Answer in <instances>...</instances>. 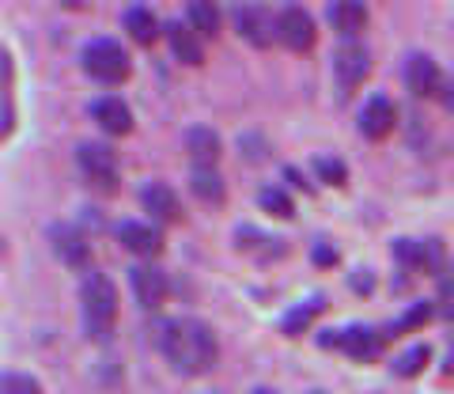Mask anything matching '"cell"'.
Instances as JSON below:
<instances>
[{
	"label": "cell",
	"mask_w": 454,
	"mask_h": 394,
	"mask_svg": "<svg viewBox=\"0 0 454 394\" xmlns=\"http://www.w3.org/2000/svg\"><path fill=\"white\" fill-rule=\"evenodd\" d=\"M163 353L182 375H205L216 364V334L201 319H170L163 327Z\"/></svg>",
	"instance_id": "6da1fadb"
},
{
	"label": "cell",
	"mask_w": 454,
	"mask_h": 394,
	"mask_svg": "<svg viewBox=\"0 0 454 394\" xmlns=\"http://www.w3.org/2000/svg\"><path fill=\"white\" fill-rule=\"evenodd\" d=\"M80 300H83V322H88V334L95 342H103L114 330V319H118V292H114L106 273H83L80 285Z\"/></svg>",
	"instance_id": "7a4b0ae2"
},
{
	"label": "cell",
	"mask_w": 454,
	"mask_h": 394,
	"mask_svg": "<svg viewBox=\"0 0 454 394\" xmlns=\"http://www.w3.org/2000/svg\"><path fill=\"white\" fill-rule=\"evenodd\" d=\"M83 68L88 76L98 80V83H121L129 76V53H125L114 38H95L83 46Z\"/></svg>",
	"instance_id": "3957f363"
},
{
	"label": "cell",
	"mask_w": 454,
	"mask_h": 394,
	"mask_svg": "<svg viewBox=\"0 0 454 394\" xmlns=\"http://www.w3.org/2000/svg\"><path fill=\"white\" fill-rule=\"evenodd\" d=\"M76 163H80L83 178H88L95 190H106V193L118 190V160H114V152L106 145H91V140L80 145Z\"/></svg>",
	"instance_id": "277c9868"
},
{
	"label": "cell",
	"mask_w": 454,
	"mask_h": 394,
	"mask_svg": "<svg viewBox=\"0 0 454 394\" xmlns=\"http://www.w3.org/2000/svg\"><path fill=\"white\" fill-rule=\"evenodd\" d=\"M322 345H330V349H340L345 357L352 360H379L382 353V337L379 330L372 327H348V330H330V334H322Z\"/></svg>",
	"instance_id": "5b68a950"
},
{
	"label": "cell",
	"mask_w": 454,
	"mask_h": 394,
	"mask_svg": "<svg viewBox=\"0 0 454 394\" xmlns=\"http://www.w3.org/2000/svg\"><path fill=\"white\" fill-rule=\"evenodd\" d=\"M333 73H337V83L345 91H356L360 83L367 80V73H372V53H367L360 42H340L337 53H333Z\"/></svg>",
	"instance_id": "8992f818"
},
{
	"label": "cell",
	"mask_w": 454,
	"mask_h": 394,
	"mask_svg": "<svg viewBox=\"0 0 454 394\" xmlns=\"http://www.w3.org/2000/svg\"><path fill=\"white\" fill-rule=\"evenodd\" d=\"M315 20H310V12H303V8H295V4H288L277 16V38L284 42L288 50H295V53H307L310 46H315Z\"/></svg>",
	"instance_id": "52a82bcc"
},
{
	"label": "cell",
	"mask_w": 454,
	"mask_h": 394,
	"mask_svg": "<svg viewBox=\"0 0 454 394\" xmlns=\"http://www.w3.org/2000/svg\"><path fill=\"white\" fill-rule=\"evenodd\" d=\"M405 83H409V91L420 95V98L443 95V73H439V65L428 58V53H409V61H405Z\"/></svg>",
	"instance_id": "ba28073f"
},
{
	"label": "cell",
	"mask_w": 454,
	"mask_h": 394,
	"mask_svg": "<svg viewBox=\"0 0 454 394\" xmlns=\"http://www.w3.org/2000/svg\"><path fill=\"white\" fill-rule=\"evenodd\" d=\"M235 27H239V35H243L250 46H258V50H265L269 42L277 38V23H273V16H269V8H262V4L235 8Z\"/></svg>",
	"instance_id": "9c48e42d"
},
{
	"label": "cell",
	"mask_w": 454,
	"mask_h": 394,
	"mask_svg": "<svg viewBox=\"0 0 454 394\" xmlns=\"http://www.w3.org/2000/svg\"><path fill=\"white\" fill-rule=\"evenodd\" d=\"M129 285H133V296L145 311H155V307L167 300V277H163V270H155V265H133Z\"/></svg>",
	"instance_id": "30bf717a"
},
{
	"label": "cell",
	"mask_w": 454,
	"mask_h": 394,
	"mask_svg": "<svg viewBox=\"0 0 454 394\" xmlns=\"http://www.w3.org/2000/svg\"><path fill=\"white\" fill-rule=\"evenodd\" d=\"M50 243H53L57 258H61L68 270H83V265L91 262V250H88L83 235L73 228V224H53V228H50Z\"/></svg>",
	"instance_id": "8fae6325"
},
{
	"label": "cell",
	"mask_w": 454,
	"mask_h": 394,
	"mask_svg": "<svg viewBox=\"0 0 454 394\" xmlns=\"http://www.w3.org/2000/svg\"><path fill=\"white\" fill-rule=\"evenodd\" d=\"M394 122H397V114H394V103H390L387 95H372V98L364 103V110H360V133H364L367 140L390 137Z\"/></svg>",
	"instance_id": "7c38bea8"
},
{
	"label": "cell",
	"mask_w": 454,
	"mask_h": 394,
	"mask_svg": "<svg viewBox=\"0 0 454 394\" xmlns=\"http://www.w3.org/2000/svg\"><path fill=\"white\" fill-rule=\"evenodd\" d=\"M140 205H145V213H152L160 224H178L182 220V205H178V197L167 182H148V186L140 190Z\"/></svg>",
	"instance_id": "4fadbf2b"
},
{
	"label": "cell",
	"mask_w": 454,
	"mask_h": 394,
	"mask_svg": "<svg viewBox=\"0 0 454 394\" xmlns=\"http://www.w3.org/2000/svg\"><path fill=\"white\" fill-rule=\"evenodd\" d=\"M118 239H121V247L129 250V255H137V258H155L163 250V232L152 228V224H137V220L121 224Z\"/></svg>",
	"instance_id": "5bb4252c"
},
{
	"label": "cell",
	"mask_w": 454,
	"mask_h": 394,
	"mask_svg": "<svg viewBox=\"0 0 454 394\" xmlns=\"http://www.w3.org/2000/svg\"><path fill=\"white\" fill-rule=\"evenodd\" d=\"M91 114H95V122L103 125L106 133H114V137H125V133L133 130V114H129V106H125L118 95L95 98V103H91Z\"/></svg>",
	"instance_id": "9a60e30c"
},
{
	"label": "cell",
	"mask_w": 454,
	"mask_h": 394,
	"mask_svg": "<svg viewBox=\"0 0 454 394\" xmlns=\"http://www.w3.org/2000/svg\"><path fill=\"white\" fill-rule=\"evenodd\" d=\"M186 148H190V156H193V167H216L220 152H223L220 137L212 133V130H205V125H193V130L186 133Z\"/></svg>",
	"instance_id": "2e32d148"
},
{
	"label": "cell",
	"mask_w": 454,
	"mask_h": 394,
	"mask_svg": "<svg viewBox=\"0 0 454 394\" xmlns=\"http://www.w3.org/2000/svg\"><path fill=\"white\" fill-rule=\"evenodd\" d=\"M167 42L182 65H201L205 53H201V42H197V31L190 23H167Z\"/></svg>",
	"instance_id": "e0dca14e"
},
{
	"label": "cell",
	"mask_w": 454,
	"mask_h": 394,
	"mask_svg": "<svg viewBox=\"0 0 454 394\" xmlns=\"http://www.w3.org/2000/svg\"><path fill=\"white\" fill-rule=\"evenodd\" d=\"M322 311H325V296H307L303 303H295L292 311L280 319V330L288 334V337H300V334L310 330V322H315Z\"/></svg>",
	"instance_id": "ac0fdd59"
},
{
	"label": "cell",
	"mask_w": 454,
	"mask_h": 394,
	"mask_svg": "<svg viewBox=\"0 0 454 394\" xmlns=\"http://www.w3.org/2000/svg\"><path fill=\"white\" fill-rule=\"evenodd\" d=\"M330 23L337 27L340 35H360L364 23H367V8L360 4V0H337V4L330 8Z\"/></svg>",
	"instance_id": "d6986e66"
},
{
	"label": "cell",
	"mask_w": 454,
	"mask_h": 394,
	"mask_svg": "<svg viewBox=\"0 0 454 394\" xmlns=\"http://www.w3.org/2000/svg\"><path fill=\"white\" fill-rule=\"evenodd\" d=\"M190 186H193V193L201 197V201H208V205H220V201H223V178L216 175V167H193Z\"/></svg>",
	"instance_id": "ffe728a7"
},
{
	"label": "cell",
	"mask_w": 454,
	"mask_h": 394,
	"mask_svg": "<svg viewBox=\"0 0 454 394\" xmlns=\"http://www.w3.org/2000/svg\"><path fill=\"white\" fill-rule=\"evenodd\" d=\"M239 247L250 250V255L258 258H280L284 255V243L265 232H254V228H239Z\"/></svg>",
	"instance_id": "44dd1931"
},
{
	"label": "cell",
	"mask_w": 454,
	"mask_h": 394,
	"mask_svg": "<svg viewBox=\"0 0 454 394\" xmlns=\"http://www.w3.org/2000/svg\"><path fill=\"white\" fill-rule=\"evenodd\" d=\"M125 31H129L140 46H152L155 35H160V23H155V16L148 8H129L125 12Z\"/></svg>",
	"instance_id": "7402d4cb"
},
{
	"label": "cell",
	"mask_w": 454,
	"mask_h": 394,
	"mask_svg": "<svg viewBox=\"0 0 454 394\" xmlns=\"http://www.w3.org/2000/svg\"><path fill=\"white\" fill-rule=\"evenodd\" d=\"M186 20L193 31L201 35H220V8L208 4V0H193V4L186 8Z\"/></svg>",
	"instance_id": "603a6c76"
},
{
	"label": "cell",
	"mask_w": 454,
	"mask_h": 394,
	"mask_svg": "<svg viewBox=\"0 0 454 394\" xmlns=\"http://www.w3.org/2000/svg\"><path fill=\"white\" fill-rule=\"evenodd\" d=\"M258 205L265 209V213H273V217H280V220H288V217H295V205H292V197L284 193L280 186H262L258 190Z\"/></svg>",
	"instance_id": "cb8c5ba5"
},
{
	"label": "cell",
	"mask_w": 454,
	"mask_h": 394,
	"mask_svg": "<svg viewBox=\"0 0 454 394\" xmlns=\"http://www.w3.org/2000/svg\"><path fill=\"white\" fill-rule=\"evenodd\" d=\"M428 345H413L409 353H402L397 357V364H394V372L402 375V379H409V375H420L424 372V364H428Z\"/></svg>",
	"instance_id": "d4e9b609"
},
{
	"label": "cell",
	"mask_w": 454,
	"mask_h": 394,
	"mask_svg": "<svg viewBox=\"0 0 454 394\" xmlns=\"http://www.w3.org/2000/svg\"><path fill=\"white\" fill-rule=\"evenodd\" d=\"M315 171H318L322 182H330V186H345V178H348L345 163L333 160V156H318V160H315Z\"/></svg>",
	"instance_id": "484cf974"
},
{
	"label": "cell",
	"mask_w": 454,
	"mask_h": 394,
	"mask_svg": "<svg viewBox=\"0 0 454 394\" xmlns=\"http://www.w3.org/2000/svg\"><path fill=\"white\" fill-rule=\"evenodd\" d=\"M420 270L435 273V277L443 270V243H439V239H424L420 243Z\"/></svg>",
	"instance_id": "4316f807"
},
{
	"label": "cell",
	"mask_w": 454,
	"mask_h": 394,
	"mask_svg": "<svg viewBox=\"0 0 454 394\" xmlns=\"http://www.w3.org/2000/svg\"><path fill=\"white\" fill-rule=\"evenodd\" d=\"M428 315H432V307H428V303H413V311H405L402 319H397L394 327L387 330V337H397V334H405V330H417Z\"/></svg>",
	"instance_id": "83f0119b"
},
{
	"label": "cell",
	"mask_w": 454,
	"mask_h": 394,
	"mask_svg": "<svg viewBox=\"0 0 454 394\" xmlns=\"http://www.w3.org/2000/svg\"><path fill=\"white\" fill-rule=\"evenodd\" d=\"M394 258L402 270H420V243H409V239H397L394 243Z\"/></svg>",
	"instance_id": "f1b7e54d"
},
{
	"label": "cell",
	"mask_w": 454,
	"mask_h": 394,
	"mask_svg": "<svg viewBox=\"0 0 454 394\" xmlns=\"http://www.w3.org/2000/svg\"><path fill=\"white\" fill-rule=\"evenodd\" d=\"M4 394H42V387H38V379H31V375L8 372L4 375Z\"/></svg>",
	"instance_id": "f546056e"
},
{
	"label": "cell",
	"mask_w": 454,
	"mask_h": 394,
	"mask_svg": "<svg viewBox=\"0 0 454 394\" xmlns=\"http://www.w3.org/2000/svg\"><path fill=\"white\" fill-rule=\"evenodd\" d=\"M435 311L443 315V319H454V277L439 280V303H435Z\"/></svg>",
	"instance_id": "4dcf8cb0"
},
{
	"label": "cell",
	"mask_w": 454,
	"mask_h": 394,
	"mask_svg": "<svg viewBox=\"0 0 454 394\" xmlns=\"http://www.w3.org/2000/svg\"><path fill=\"white\" fill-rule=\"evenodd\" d=\"M0 118H4V122H0V133H12V125H16V114H12V98L4 95V103H0Z\"/></svg>",
	"instance_id": "1f68e13d"
},
{
	"label": "cell",
	"mask_w": 454,
	"mask_h": 394,
	"mask_svg": "<svg viewBox=\"0 0 454 394\" xmlns=\"http://www.w3.org/2000/svg\"><path fill=\"white\" fill-rule=\"evenodd\" d=\"M0 73H4V91L12 88V53L4 50V53H0Z\"/></svg>",
	"instance_id": "d6a6232c"
},
{
	"label": "cell",
	"mask_w": 454,
	"mask_h": 394,
	"mask_svg": "<svg viewBox=\"0 0 454 394\" xmlns=\"http://www.w3.org/2000/svg\"><path fill=\"white\" fill-rule=\"evenodd\" d=\"M310 258L322 262V265H330V262H333V250H330V247H315V250H310Z\"/></svg>",
	"instance_id": "836d02e7"
},
{
	"label": "cell",
	"mask_w": 454,
	"mask_h": 394,
	"mask_svg": "<svg viewBox=\"0 0 454 394\" xmlns=\"http://www.w3.org/2000/svg\"><path fill=\"white\" fill-rule=\"evenodd\" d=\"M250 394H277L273 387H258V390H250Z\"/></svg>",
	"instance_id": "e575fe53"
},
{
	"label": "cell",
	"mask_w": 454,
	"mask_h": 394,
	"mask_svg": "<svg viewBox=\"0 0 454 394\" xmlns=\"http://www.w3.org/2000/svg\"><path fill=\"white\" fill-rule=\"evenodd\" d=\"M310 394H325V390H310Z\"/></svg>",
	"instance_id": "d590c367"
}]
</instances>
